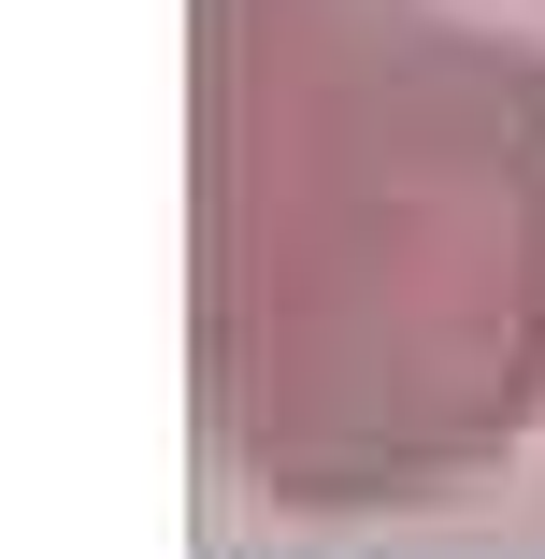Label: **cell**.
I'll return each instance as SVG.
<instances>
[{"label":"cell","mask_w":545,"mask_h":559,"mask_svg":"<svg viewBox=\"0 0 545 559\" xmlns=\"http://www.w3.org/2000/svg\"><path fill=\"white\" fill-rule=\"evenodd\" d=\"M215 402L287 502L531 430L545 58L416 0H215Z\"/></svg>","instance_id":"1"}]
</instances>
